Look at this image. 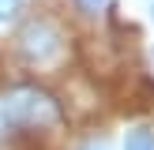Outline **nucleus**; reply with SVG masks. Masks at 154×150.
Wrapping results in <instances>:
<instances>
[{
	"label": "nucleus",
	"mask_w": 154,
	"mask_h": 150,
	"mask_svg": "<svg viewBox=\"0 0 154 150\" xmlns=\"http://www.w3.org/2000/svg\"><path fill=\"white\" fill-rule=\"evenodd\" d=\"M60 116H64V112H60L57 98H49L45 90H34V86L8 90V94L0 98V142H8L19 131L57 128Z\"/></svg>",
	"instance_id": "obj_1"
},
{
	"label": "nucleus",
	"mask_w": 154,
	"mask_h": 150,
	"mask_svg": "<svg viewBox=\"0 0 154 150\" xmlns=\"http://www.w3.org/2000/svg\"><path fill=\"white\" fill-rule=\"evenodd\" d=\"M19 52L30 64L49 68V64H57L60 52H64V38H60V30L53 26L49 19H30L26 26L19 30Z\"/></svg>",
	"instance_id": "obj_2"
},
{
	"label": "nucleus",
	"mask_w": 154,
	"mask_h": 150,
	"mask_svg": "<svg viewBox=\"0 0 154 150\" xmlns=\"http://www.w3.org/2000/svg\"><path fill=\"white\" fill-rule=\"evenodd\" d=\"M124 150H154V131L150 128H132L124 135Z\"/></svg>",
	"instance_id": "obj_3"
},
{
	"label": "nucleus",
	"mask_w": 154,
	"mask_h": 150,
	"mask_svg": "<svg viewBox=\"0 0 154 150\" xmlns=\"http://www.w3.org/2000/svg\"><path fill=\"white\" fill-rule=\"evenodd\" d=\"M19 8H23V0H0V22L15 19V15H19Z\"/></svg>",
	"instance_id": "obj_4"
},
{
	"label": "nucleus",
	"mask_w": 154,
	"mask_h": 150,
	"mask_svg": "<svg viewBox=\"0 0 154 150\" xmlns=\"http://www.w3.org/2000/svg\"><path fill=\"white\" fill-rule=\"evenodd\" d=\"M79 4H83V8H87V11H98V8H102V4H105V0H79Z\"/></svg>",
	"instance_id": "obj_5"
},
{
	"label": "nucleus",
	"mask_w": 154,
	"mask_h": 150,
	"mask_svg": "<svg viewBox=\"0 0 154 150\" xmlns=\"http://www.w3.org/2000/svg\"><path fill=\"white\" fill-rule=\"evenodd\" d=\"M79 150H109L105 142H87V146H79Z\"/></svg>",
	"instance_id": "obj_6"
},
{
	"label": "nucleus",
	"mask_w": 154,
	"mask_h": 150,
	"mask_svg": "<svg viewBox=\"0 0 154 150\" xmlns=\"http://www.w3.org/2000/svg\"><path fill=\"white\" fill-rule=\"evenodd\" d=\"M150 15H154V0H150Z\"/></svg>",
	"instance_id": "obj_7"
}]
</instances>
